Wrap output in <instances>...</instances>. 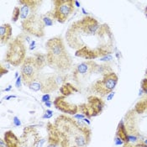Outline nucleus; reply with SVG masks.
Returning <instances> with one entry per match:
<instances>
[{"label": "nucleus", "instance_id": "1", "mask_svg": "<svg viewBox=\"0 0 147 147\" xmlns=\"http://www.w3.org/2000/svg\"><path fill=\"white\" fill-rule=\"evenodd\" d=\"M54 125L59 135L61 147H85L90 142L92 130L82 121L60 115Z\"/></svg>", "mask_w": 147, "mask_h": 147}, {"label": "nucleus", "instance_id": "2", "mask_svg": "<svg viewBox=\"0 0 147 147\" xmlns=\"http://www.w3.org/2000/svg\"><path fill=\"white\" fill-rule=\"evenodd\" d=\"M47 65L58 72L65 73L72 66V59L64 45L62 38L53 37L45 43Z\"/></svg>", "mask_w": 147, "mask_h": 147}, {"label": "nucleus", "instance_id": "3", "mask_svg": "<svg viewBox=\"0 0 147 147\" xmlns=\"http://www.w3.org/2000/svg\"><path fill=\"white\" fill-rule=\"evenodd\" d=\"M22 35H18L12 40L9 44L6 52V61L13 67H19L22 65L26 59V47L24 45Z\"/></svg>", "mask_w": 147, "mask_h": 147}, {"label": "nucleus", "instance_id": "4", "mask_svg": "<svg viewBox=\"0 0 147 147\" xmlns=\"http://www.w3.org/2000/svg\"><path fill=\"white\" fill-rule=\"evenodd\" d=\"M118 81L119 77L115 72H107L103 75L102 79H98L95 82V83L92 86V89L101 97L107 96L115 88Z\"/></svg>", "mask_w": 147, "mask_h": 147}, {"label": "nucleus", "instance_id": "5", "mask_svg": "<svg viewBox=\"0 0 147 147\" xmlns=\"http://www.w3.org/2000/svg\"><path fill=\"white\" fill-rule=\"evenodd\" d=\"M23 31L26 34L34 35L38 38H42L45 35V24L42 20V16L38 13L32 14L21 23Z\"/></svg>", "mask_w": 147, "mask_h": 147}, {"label": "nucleus", "instance_id": "6", "mask_svg": "<svg viewBox=\"0 0 147 147\" xmlns=\"http://www.w3.org/2000/svg\"><path fill=\"white\" fill-rule=\"evenodd\" d=\"M40 67L38 66L34 56L26 57L21 65V78L24 85L29 86L40 78Z\"/></svg>", "mask_w": 147, "mask_h": 147}, {"label": "nucleus", "instance_id": "7", "mask_svg": "<svg viewBox=\"0 0 147 147\" xmlns=\"http://www.w3.org/2000/svg\"><path fill=\"white\" fill-rule=\"evenodd\" d=\"M53 14L57 22L64 24L74 11V1L72 0H55Z\"/></svg>", "mask_w": 147, "mask_h": 147}, {"label": "nucleus", "instance_id": "8", "mask_svg": "<svg viewBox=\"0 0 147 147\" xmlns=\"http://www.w3.org/2000/svg\"><path fill=\"white\" fill-rule=\"evenodd\" d=\"M104 108V102L97 96H89L88 98V102L82 103L79 106V110L86 117L92 118L95 117L102 113Z\"/></svg>", "mask_w": 147, "mask_h": 147}, {"label": "nucleus", "instance_id": "9", "mask_svg": "<svg viewBox=\"0 0 147 147\" xmlns=\"http://www.w3.org/2000/svg\"><path fill=\"white\" fill-rule=\"evenodd\" d=\"M41 1L35 0H20L19 3L21 5L20 7V19L25 20L32 14L36 13L40 5L41 4Z\"/></svg>", "mask_w": 147, "mask_h": 147}, {"label": "nucleus", "instance_id": "10", "mask_svg": "<svg viewBox=\"0 0 147 147\" xmlns=\"http://www.w3.org/2000/svg\"><path fill=\"white\" fill-rule=\"evenodd\" d=\"M53 104L57 109L61 111L62 113H68V114H73L75 115L79 110V106H77L76 104L70 103L66 100L65 96H60L57 97L53 102Z\"/></svg>", "mask_w": 147, "mask_h": 147}, {"label": "nucleus", "instance_id": "11", "mask_svg": "<svg viewBox=\"0 0 147 147\" xmlns=\"http://www.w3.org/2000/svg\"><path fill=\"white\" fill-rule=\"evenodd\" d=\"M99 66H98L93 61H87L80 63L77 67L74 69L73 77L77 80L80 76H85L91 74L92 71H95Z\"/></svg>", "mask_w": 147, "mask_h": 147}, {"label": "nucleus", "instance_id": "12", "mask_svg": "<svg viewBox=\"0 0 147 147\" xmlns=\"http://www.w3.org/2000/svg\"><path fill=\"white\" fill-rule=\"evenodd\" d=\"M13 29L10 24H3L0 26V40L1 44H7L12 36Z\"/></svg>", "mask_w": 147, "mask_h": 147}, {"label": "nucleus", "instance_id": "13", "mask_svg": "<svg viewBox=\"0 0 147 147\" xmlns=\"http://www.w3.org/2000/svg\"><path fill=\"white\" fill-rule=\"evenodd\" d=\"M4 142L7 147H20V141L16 135L12 131L8 130L4 133Z\"/></svg>", "mask_w": 147, "mask_h": 147}, {"label": "nucleus", "instance_id": "14", "mask_svg": "<svg viewBox=\"0 0 147 147\" xmlns=\"http://www.w3.org/2000/svg\"><path fill=\"white\" fill-rule=\"evenodd\" d=\"M116 137L120 139L125 144L129 142V135H128V132H127V129H126V127H125L123 121L119 122V124L118 125L117 131H116Z\"/></svg>", "mask_w": 147, "mask_h": 147}, {"label": "nucleus", "instance_id": "15", "mask_svg": "<svg viewBox=\"0 0 147 147\" xmlns=\"http://www.w3.org/2000/svg\"><path fill=\"white\" fill-rule=\"evenodd\" d=\"M60 92L62 93V96L67 97L73 93V92H78V89L73 87L71 83L69 82H65L60 87Z\"/></svg>", "mask_w": 147, "mask_h": 147}, {"label": "nucleus", "instance_id": "16", "mask_svg": "<svg viewBox=\"0 0 147 147\" xmlns=\"http://www.w3.org/2000/svg\"><path fill=\"white\" fill-rule=\"evenodd\" d=\"M41 16H42V20H43L45 26H51L54 24V21L56 20L54 18L53 12H48L45 14H43Z\"/></svg>", "mask_w": 147, "mask_h": 147}, {"label": "nucleus", "instance_id": "17", "mask_svg": "<svg viewBox=\"0 0 147 147\" xmlns=\"http://www.w3.org/2000/svg\"><path fill=\"white\" fill-rule=\"evenodd\" d=\"M135 111L138 113H143L147 111V98H144L136 103Z\"/></svg>", "mask_w": 147, "mask_h": 147}, {"label": "nucleus", "instance_id": "18", "mask_svg": "<svg viewBox=\"0 0 147 147\" xmlns=\"http://www.w3.org/2000/svg\"><path fill=\"white\" fill-rule=\"evenodd\" d=\"M34 59L38 64V66L40 67V69L45 67V64H47V61H46V55L41 54V53H35L34 55Z\"/></svg>", "mask_w": 147, "mask_h": 147}, {"label": "nucleus", "instance_id": "19", "mask_svg": "<svg viewBox=\"0 0 147 147\" xmlns=\"http://www.w3.org/2000/svg\"><path fill=\"white\" fill-rule=\"evenodd\" d=\"M29 88H30V89L35 91V92L41 91V89H42V81H41V79H40V78H39L37 80H35L33 82H31L29 85Z\"/></svg>", "mask_w": 147, "mask_h": 147}, {"label": "nucleus", "instance_id": "20", "mask_svg": "<svg viewBox=\"0 0 147 147\" xmlns=\"http://www.w3.org/2000/svg\"><path fill=\"white\" fill-rule=\"evenodd\" d=\"M20 18V8L18 7V6H16V7H14L13 10L12 21L15 23Z\"/></svg>", "mask_w": 147, "mask_h": 147}, {"label": "nucleus", "instance_id": "21", "mask_svg": "<svg viewBox=\"0 0 147 147\" xmlns=\"http://www.w3.org/2000/svg\"><path fill=\"white\" fill-rule=\"evenodd\" d=\"M141 90L147 94V78L143 79L141 82Z\"/></svg>", "mask_w": 147, "mask_h": 147}, {"label": "nucleus", "instance_id": "22", "mask_svg": "<svg viewBox=\"0 0 147 147\" xmlns=\"http://www.w3.org/2000/svg\"><path fill=\"white\" fill-rule=\"evenodd\" d=\"M52 115H53V112L51 110H46V113L43 116V118L44 119H50L52 117Z\"/></svg>", "mask_w": 147, "mask_h": 147}, {"label": "nucleus", "instance_id": "23", "mask_svg": "<svg viewBox=\"0 0 147 147\" xmlns=\"http://www.w3.org/2000/svg\"><path fill=\"white\" fill-rule=\"evenodd\" d=\"M13 124L15 126H20V125H21V122H20V119L18 118V117H14L13 118Z\"/></svg>", "mask_w": 147, "mask_h": 147}, {"label": "nucleus", "instance_id": "24", "mask_svg": "<svg viewBox=\"0 0 147 147\" xmlns=\"http://www.w3.org/2000/svg\"><path fill=\"white\" fill-rule=\"evenodd\" d=\"M22 78H21V76L20 77H19L18 78H17V81H16V87L18 88H20V87H21V82H22Z\"/></svg>", "mask_w": 147, "mask_h": 147}, {"label": "nucleus", "instance_id": "25", "mask_svg": "<svg viewBox=\"0 0 147 147\" xmlns=\"http://www.w3.org/2000/svg\"><path fill=\"white\" fill-rule=\"evenodd\" d=\"M50 101V95L49 94H44L42 97V102H48Z\"/></svg>", "mask_w": 147, "mask_h": 147}, {"label": "nucleus", "instance_id": "26", "mask_svg": "<svg viewBox=\"0 0 147 147\" xmlns=\"http://www.w3.org/2000/svg\"><path fill=\"white\" fill-rule=\"evenodd\" d=\"M74 118L75 119H85V115L84 114H75L74 115Z\"/></svg>", "mask_w": 147, "mask_h": 147}, {"label": "nucleus", "instance_id": "27", "mask_svg": "<svg viewBox=\"0 0 147 147\" xmlns=\"http://www.w3.org/2000/svg\"><path fill=\"white\" fill-rule=\"evenodd\" d=\"M34 48H35V41L33 40V41H31V43L30 45V50L32 51V50H34Z\"/></svg>", "mask_w": 147, "mask_h": 147}, {"label": "nucleus", "instance_id": "28", "mask_svg": "<svg viewBox=\"0 0 147 147\" xmlns=\"http://www.w3.org/2000/svg\"><path fill=\"white\" fill-rule=\"evenodd\" d=\"M114 93H115L114 92H111V93H109V96H108V98H107V99H108L109 101V100H111V99H112V98H113Z\"/></svg>", "mask_w": 147, "mask_h": 147}, {"label": "nucleus", "instance_id": "29", "mask_svg": "<svg viewBox=\"0 0 147 147\" xmlns=\"http://www.w3.org/2000/svg\"><path fill=\"white\" fill-rule=\"evenodd\" d=\"M0 145H1V146L0 147H7L6 146V144H5V142H4V140H1V141H0Z\"/></svg>", "mask_w": 147, "mask_h": 147}, {"label": "nucleus", "instance_id": "30", "mask_svg": "<svg viewBox=\"0 0 147 147\" xmlns=\"http://www.w3.org/2000/svg\"><path fill=\"white\" fill-rule=\"evenodd\" d=\"M10 98H16V96H13V95L9 96V97L6 98V100H9V99H10Z\"/></svg>", "mask_w": 147, "mask_h": 147}, {"label": "nucleus", "instance_id": "31", "mask_svg": "<svg viewBox=\"0 0 147 147\" xmlns=\"http://www.w3.org/2000/svg\"><path fill=\"white\" fill-rule=\"evenodd\" d=\"M45 106H47V107H51V101L45 102Z\"/></svg>", "mask_w": 147, "mask_h": 147}, {"label": "nucleus", "instance_id": "32", "mask_svg": "<svg viewBox=\"0 0 147 147\" xmlns=\"http://www.w3.org/2000/svg\"><path fill=\"white\" fill-rule=\"evenodd\" d=\"M83 120H84V122H87V123H88V125H90V122H89V120H88V119H86V118H85V119H83Z\"/></svg>", "mask_w": 147, "mask_h": 147}, {"label": "nucleus", "instance_id": "33", "mask_svg": "<svg viewBox=\"0 0 147 147\" xmlns=\"http://www.w3.org/2000/svg\"><path fill=\"white\" fill-rule=\"evenodd\" d=\"M11 88H12V86H9V88H5V89H4V91H5V92H8V91L10 90Z\"/></svg>", "mask_w": 147, "mask_h": 147}, {"label": "nucleus", "instance_id": "34", "mask_svg": "<svg viewBox=\"0 0 147 147\" xmlns=\"http://www.w3.org/2000/svg\"><path fill=\"white\" fill-rule=\"evenodd\" d=\"M74 3L77 5V7H80V3L78 2V1H74Z\"/></svg>", "mask_w": 147, "mask_h": 147}, {"label": "nucleus", "instance_id": "35", "mask_svg": "<svg viewBox=\"0 0 147 147\" xmlns=\"http://www.w3.org/2000/svg\"><path fill=\"white\" fill-rule=\"evenodd\" d=\"M145 14H146V16L147 17V7L145 8Z\"/></svg>", "mask_w": 147, "mask_h": 147}, {"label": "nucleus", "instance_id": "36", "mask_svg": "<svg viewBox=\"0 0 147 147\" xmlns=\"http://www.w3.org/2000/svg\"><path fill=\"white\" fill-rule=\"evenodd\" d=\"M82 12H83V13H85V14H88V13L85 11V9H82Z\"/></svg>", "mask_w": 147, "mask_h": 147}, {"label": "nucleus", "instance_id": "37", "mask_svg": "<svg viewBox=\"0 0 147 147\" xmlns=\"http://www.w3.org/2000/svg\"><path fill=\"white\" fill-rule=\"evenodd\" d=\"M146 75H147V70H146Z\"/></svg>", "mask_w": 147, "mask_h": 147}]
</instances>
